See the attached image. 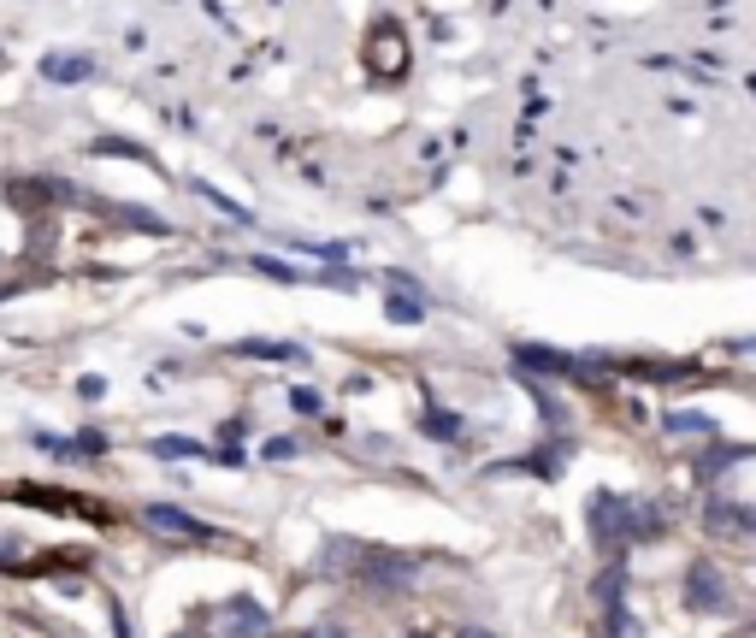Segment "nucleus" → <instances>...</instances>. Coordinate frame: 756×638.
Segmentation results:
<instances>
[{
    "mask_svg": "<svg viewBox=\"0 0 756 638\" xmlns=\"http://www.w3.org/2000/svg\"><path fill=\"white\" fill-rule=\"evenodd\" d=\"M331 574H349L355 585L373 591H414V562L402 550H378V544H355V538H331L319 556Z\"/></svg>",
    "mask_w": 756,
    "mask_h": 638,
    "instance_id": "f257e3e1",
    "label": "nucleus"
},
{
    "mask_svg": "<svg viewBox=\"0 0 756 638\" xmlns=\"http://www.w3.org/2000/svg\"><path fill=\"white\" fill-rule=\"evenodd\" d=\"M686 609L692 615H727L733 609V585H727V574L709 556H697L692 568H686Z\"/></svg>",
    "mask_w": 756,
    "mask_h": 638,
    "instance_id": "f03ea898",
    "label": "nucleus"
},
{
    "mask_svg": "<svg viewBox=\"0 0 756 638\" xmlns=\"http://www.w3.org/2000/svg\"><path fill=\"white\" fill-rule=\"evenodd\" d=\"M585 526H591V544L615 556L621 544H632V538H627V497H615V491H591Z\"/></svg>",
    "mask_w": 756,
    "mask_h": 638,
    "instance_id": "7ed1b4c3",
    "label": "nucleus"
},
{
    "mask_svg": "<svg viewBox=\"0 0 756 638\" xmlns=\"http://www.w3.org/2000/svg\"><path fill=\"white\" fill-rule=\"evenodd\" d=\"M367 65H373V77H402L408 71V36H402V24L396 18H378L373 30H367Z\"/></svg>",
    "mask_w": 756,
    "mask_h": 638,
    "instance_id": "20e7f679",
    "label": "nucleus"
},
{
    "mask_svg": "<svg viewBox=\"0 0 756 638\" xmlns=\"http://www.w3.org/2000/svg\"><path fill=\"white\" fill-rule=\"evenodd\" d=\"M591 597L603 609V638H627V574H621V562H609L591 579Z\"/></svg>",
    "mask_w": 756,
    "mask_h": 638,
    "instance_id": "39448f33",
    "label": "nucleus"
},
{
    "mask_svg": "<svg viewBox=\"0 0 756 638\" xmlns=\"http://www.w3.org/2000/svg\"><path fill=\"white\" fill-rule=\"evenodd\" d=\"M213 638H266V609L260 597H225L213 609Z\"/></svg>",
    "mask_w": 756,
    "mask_h": 638,
    "instance_id": "423d86ee",
    "label": "nucleus"
},
{
    "mask_svg": "<svg viewBox=\"0 0 756 638\" xmlns=\"http://www.w3.org/2000/svg\"><path fill=\"white\" fill-rule=\"evenodd\" d=\"M142 520H148V532H166V538H178V544H207V538H219L213 526H201V520L184 514L178 503H148Z\"/></svg>",
    "mask_w": 756,
    "mask_h": 638,
    "instance_id": "0eeeda50",
    "label": "nucleus"
},
{
    "mask_svg": "<svg viewBox=\"0 0 756 638\" xmlns=\"http://www.w3.org/2000/svg\"><path fill=\"white\" fill-rule=\"evenodd\" d=\"M0 497L6 503H30V509H48V514H89V520H101V509H89L83 497H65L54 485H0Z\"/></svg>",
    "mask_w": 756,
    "mask_h": 638,
    "instance_id": "6e6552de",
    "label": "nucleus"
},
{
    "mask_svg": "<svg viewBox=\"0 0 756 638\" xmlns=\"http://www.w3.org/2000/svg\"><path fill=\"white\" fill-rule=\"evenodd\" d=\"M514 361L520 367H532V373H550V379H579V361L573 355H562V349H550V343H514Z\"/></svg>",
    "mask_w": 756,
    "mask_h": 638,
    "instance_id": "1a4fd4ad",
    "label": "nucleus"
},
{
    "mask_svg": "<svg viewBox=\"0 0 756 638\" xmlns=\"http://www.w3.org/2000/svg\"><path fill=\"white\" fill-rule=\"evenodd\" d=\"M756 449L751 444H721V449H709V455H703V461H697V479H703V485H709V479H715V473H721V467H733V461H751Z\"/></svg>",
    "mask_w": 756,
    "mask_h": 638,
    "instance_id": "9d476101",
    "label": "nucleus"
},
{
    "mask_svg": "<svg viewBox=\"0 0 756 638\" xmlns=\"http://www.w3.org/2000/svg\"><path fill=\"white\" fill-rule=\"evenodd\" d=\"M709 526H733V532L756 538V509H739V503H709Z\"/></svg>",
    "mask_w": 756,
    "mask_h": 638,
    "instance_id": "9b49d317",
    "label": "nucleus"
},
{
    "mask_svg": "<svg viewBox=\"0 0 756 638\" xmlns=\"http://www.w3.org/2000/svg\"><path fill=\"white\" fill-rule=\"evenodd\" d=\"M237 355H254V361H296L302 349L296 343H278V337H249V343H237Z\"/></svg>",
    "mask_w": 756,
    "mask_h": 638,
    "instance_id": "f8f14e48",
    "label": "nucleus"
},
{
    "mask_svg": "<svg viewBox=\"0 0 756 638\" xmlns=\"http://www.w3.org/2000/svg\"><path fill=\"white\" fill-rule=\"evenodd\" d=\"M42 71H48L54 83H83V77H89V60H83V54H48Z\"/></svg>",
    "mask_w": 756,
    "mask_h": 638,
    "instance_id": "ddd939ff",
    "label": "nucleus"
},
{
    "mask_svg": "<svg viewBox=\"0 0 756 638\" xmlns=\"http://www.w3.org/2000/svg\"><path fill=\"white\" fill-rule=\"evenodd\" d=\"M668 432H715V420H709V414H686V408H680V414H668Z\"/></svg>",
    "mask_w": 756,
    "mask_h": 638,
    "instance_id": "4468645a",
    "label": "nucleus"
},
{
    "mask_svg": "<svg viewBox=\"0 0 756 638\" xmlns=\"http://www.w3.org/2000/svg\"><path fill=\"white\" fill-rule=\"evenodd\" d=\"M426 432H432V438H461V420L443 414V408H432V414H426Z\"/></svg>",
    "mask_w": 756,
    "mask_h": 638,
    "instance_id": "2eb2a0df",
    "label": "nucleus"
},
{
    "mask_svg": "<svg viewBox=\"0 0 756 638\" xmlns=\"http://www.w3.org/2000/svg\"><path fill=\"white\" fill-rule=\"evenodd\" d=\"M154 455H201V444H189V438H154Z\"/></svg>",
    "mask_w": 756,
    "mask_h": 638,
    "instance_id": "dca6fc26",
    "label": "nucleus"
},
{
    "mask_svg": "<svg viewBox=\"0 0 756 638\" xmlns=\"http://www.w3.org/2000/svg\"><path fill=\"white\" fill-rule=\"evenodd\" d=\"M384 314L396 319V325H414V319L426 314V308H420V302H402V296H396V302H390V308H384Z\"/></svg>",
    "mask_w": 756,
    "mask_h": 638,
    "instance_id": "f3484780",
    "label": "nucleus"
},
{
    "mask_svg": "<svg viewBox=\"0 0 756 638\" xmlns=\"http://www.w3.org/2000/svg\"><path fill=\"white\" fill-rule=\"evenodd\" d=\"M290 408H296V414H319V390H308V384L290 390Z\"/></svg>",
    "mask_w": 756,
    "mask_h": 638,
    "instance_id": "a211bd4d",
    "label": "nucleus"
},
{
    "mask_svg": "<svg viewBox=\"0 0 756 638\" xmlns=\"http://www.w3.org/2000/svg\"><path fill=\"white\" fill-rule=\"evenodd\" d=\"M71 444L83 449V455H101V449H107V438H101V432H95V426H89V432H77V438H71Z\"/></svg>",
    "mask_w": 756,
    "mask_h": 638,
    "instance_id": "6ab92c4d",
    "label": "nucleus"
},
{
    "mask_svg": "<svg viewBox=\"0 0 756 638\" xmlns=\"http://www.w3.org/2000/svg\"><path fill=\"white\" fill-rule=\"evenodd\" d=\"M260 455H266V461H290V455H296V444H290V438H272Z\"/></svg>",
    "mask_w": 756,
    "mask_h": 638,
    "instance_id": "aec40b11",
    "label": "nucleus"
},
{
    "mask_svg": "<svg viewBox=\"0 0 756 638\" xmlns=\"http://www.w3.org/2000/svg\"><path fill=\"white\" fill-rule=\"evenodd\" d=\"M455 638H497V633H485V627H461Z\"/></svg>",
    "mask_w": 756,
    "mask_h": 638,
    "instance_id": "412c9836",
    "label": "nucleus"
},
{
    "mask_svg": "<svg viewBox=\"0 0 756 638\" xmlns=\"http://www.w3.org/2000/svg\"><path fill=\"white\" fill-rule=\"evenodd\" d=\"M302 638H343L337 627H314V633H302Z\"/></svg>",
    "mask_w": 756,
    "mask_h": 638,
    "instance_id": "4be33fe9",
    "label": "nucleus"
},
{
    "mask_svg": "<svg viewBox=\"0 0 756 638\" xmlns=\"http://www.w3.org/2000/svg\"><path fill=\"white\" fill-rule=\"evenodd\" d=\"M414 638H432V633H414Z\"/></svg>",
    "mask_w": 756,
    "mask_h": 638,
    "instance_id": "5701e85b",
    "label": "nucleus"
},
{
    "mask_svg": "<svg viewBox=\"0 0 756 638\" xmlns=\"http://www.w3.org/2000/svg\"><path fill=\"white\" fill-rule=\"evenodd\" d=\"M184 638H195V633H184Z\"/></svg>",
    "mask_w": 756,
    "mask_h": 638,
    "instance_id": "b1692460",
    "label": "nucleus"
},
{
    "mask_svg": "<svg viewBox=\"0 0 756 638\" xmlns=\"http://www.w3.org/2000/svg\"><path fill=\"white\" fill-rule=\"evenodd\" d=\"M266 638H272V633H266Z\"/></svg>",
    "mask_w": 756,
    "mask_h": 638,
    "instance_id": "393cba45",
    "label": "nucleus"
}]
</instances>
